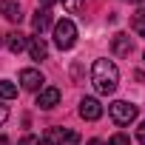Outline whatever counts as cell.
I'll list each match as a JSON object with an SVG mask.
<instances>
[{
	"label": "cell",
	"instance_id": "obj_1",
	"mask_svg": "<svg viewBox=\"0 0 145 145\" xmlns=\"http://www.w3.org/2000/svg\"><path fill=\"white\" fill-rule=\"evenodd\" d=\"M91 83L97 88V94H114L117 86H120V68L111 63V60H94V68H91Z\"/></svg>",
	"mask_w": 145,
	"mask_h": 145
},
{
	"label": "cell",
	"instance_id": "obj_2",
	"mask_svg": "<svg viewBox=\"0 0 145 145\" xmlns=\"http://www.w3.org/2000/svg\"><path fill=\"white\" fill-rule=\"evenodd\" d=\"M77 43V26L71 23L68 17H63L60 23H54V46L60 51H68V48H74Z\"/></svg>",
	"mask_w": 145,
	"mask_h": 145
},
{
	"label": "cell",
	"instance_id": "obj_3",
	"mask_svg": "<svg viewBox=\"0 0 145 145\" xmlns=\"http://www.w3.org/2000/svg\"><path fill=\"white\" fill-rule=\"evenodd\" d=\"M108 114H111V120H114L117 125H131V122L137 120V105L128 103V100H114V103L108 105Z\"/></svg>",
	"mask_w": 145,
	"mask_h": 145
},
{
	"label": "cell",
	"instance_id": "obj_4",
	"mask_svg": "<svg viewBox=\"0 0 145 145\" xmlns=\"http://www.w3.org/2000/svg\"><path fill=\"white\" fill-rule=\"evenodd\" d=\"M43 142L46 145H74V142H80V134L77 131H68V128H48L46 131V137H43Z\"/></svg>",
	"mask_w": 145,
	"mask_h": 145
},
{
	"label": "cell",
	"instance_id": "obj_5",
	"mask_svg": "<svg viewBox=\"0 0 145 145\" xmlns=\"http://www.w3.org/2000/svg\"><path fill=\"white\" fill-rule=\"evenodd\" d=\"M80 117L88 120V122L100 120V117H103V105H100V100H97V97H83V100H80Z\"/></svg>",
	"mask_w": 145,
	"mask_h": 145
},
{
	"label": "cell",
	"instance_id": "obj_6",
	"mask_svg": "<svg viewBox=\"0 0 145 145\" xmlns=\"http://www.w3.org/2000/svg\"><path fill=\"white\" fill-rule=\"evenodd\" d=\"M43 83H46V77L40 74L37 68H23V71H20V86H23L26 91H40Z\"/></svg>",
	"mask_w": 145,
	"mask_h": 145
},
{
	"label": "cell",
	"instance_id": "obj_7",
	"mask_svg": "<svg viewBox=\"0 0 145 145\" xmlns=\"http://www.w3.org/2000/svg\"><path fill=\"white\" fill-rule=\"evenodd\" d=\"M57 103H60V88H54V86H48V88H40V94H37V105H40L43 111L54 108Z\"/></svg>",
	"mask_w": 145,
	"mask_h": 145
},
{
	"label": "cell",
	"instance_id": "obj_8",
	"mask_svg": "<svg viewBox=\"0 0 145 145\" xmlns=\"http://www.w3.org/2000/svg\"><path fill=\"white\" fill-rule=\"evenodd\" d=\"M111 48H114V54H117V57H128V54L134 51V40H131L128 34H114Z\"/></svg>",
	"mask_w": 145,
	"mask_h": 145
},
{
	"label": "cell",
	"instance_id": "obj_9",
	"mask_svg": "<svg viewBox=\"0 0 145 145\" xmlns=\"http://www.w3.org/2000/svg\"><path fill=\"white\" fill-rule=\"evenodd\" d=\"M0 14H3L9 23H20L23 20V12H20L17 0H3V3H0Z\"/></svg>",
	"mask_w": 145,
	"mask_h": 145
},
{
	"label": "cell",
	"instance_id": "obj_10",
	"mask_svg": "<svg viewBox=\"0 0 145 145\" xmlns=\"http://www.w3.org/2000/svg\"><path fill=\"white\" fill-rule=\"evenodd\" d=\"M48 26H51V12H48V9H37L34 17H31V29H34V34H43Z\"/></svg>",
	"mask_w": 145,
	"mask_h": 145
},
{
	"label": "cell",
	"instance_id": "obj_11",
	"mask_svg": "<svg viewBox=\"0 0 145 145\" xmlns=\"http://www.w3.org/2000/svg\"><path fill=\"white\" fill-rule=\"evenodd\" d=\"M29 54H31V60H46L48 57V46H46V40L43 37H29Z\"/></svg>",
	"mask_w": 145,
	"mask_h": 145
},
{
	"label": "cell",
	"instance_id": "obj_12",
	"mask_svg": "<svg viewBox=\"0 0 145 145\" xmlns=\"http://www.w3.org/2000/svg\"><path fill=\"white\" fill-rule=\"evenodd\" d=\"M6 46H9V51H12V54H20V51H26L29 37H26V34H20V31H12V34L6 37Z\"/></svg>",
	"mask_w": 145,
	"mask_h": 145
},
{
	"label": "cell",
	"instance_id": "obj_13",
	"mask_svg": "<svg viewBox=\"0 0 145 145\" xmlns=\"http://www.w3.org/2000/svg\"><path fill=\"white\" fill-rule=\"evenodd\" d=\"M131 29H134L139 37H145V9H137V12L131 14Z\"/></svg>",
	"mask_w": 145,
	"mask_h": 145
},
{
	"label": "cell",
	"instance_id": "obj_14",
	"mask_svg": "<svg viewBox=\"0 0 145 145\" xmlns=\"http://www.w3.org/2000/svg\"><path fill=\"white\" fill-rule=\"evenodd\" d=\"M17 97V86L12 80H0V100H14Z\"/></svg>",
	"mask_w": 145,
	"mask_h": 145
},
{
	"label": "cell",
	"instance_id": "obj_15",
	"mask_svg": "<svg viewBox=\"0 0 145 145\" xmlns=\"http://www.w3.org/2000/svg\"><path fill=\"white\" fill-rule=\"evenodd\" d=\"M83 3H86V0H63V9L74 14V12H80V9H83Z\"/></svg>",
	"mask_w": 145,
	"mask_h": 145
},
{
	"label": "cell",
	"instance_id": "obj_16",
	"mask_svg": "<svg viewBox=\"0 0 145 145\" xmlns=\"http://www.w3.org/2000/svg\"><path fill=\"white\" fill-rule=\"evenodd\" d=\"M17 145H46V142H43V139H40L37 134H26V137H23V139H20Z\"/></svg>",
	"mask_w": 145,
	"mask_h": 145
},
{
	"label": "cell",
	"instance_id": "obj_17",
	"mask_svg": "<svg viewBox=\"0 0 145 145\" xmlns=\"http://www.w3.org/2000/svg\"><path fill=\"white\" fill-rule=\"evenodd\" d=\"M108 145H131V139H128L125 134H114V137L108 139Z\"/></svg>",
	"mask_w": 145,
	"mask_h": 145
},
{
	"label": "cell",
	"instance_id": "obj_18",
	"mask_svg": "<svg viewBox=\"0 0 145 145\" xmlns=\"http://www.w3.org/2000/svg\"><path fill=\"white\" fill-rule=\"evenodd\" d=\"M137 142L139 145H145V120L139 122V128H137Z\"/></svg>",
	"mask_w": 145,
	"mask_h": 145
},
{
	"label": "cell",
	"instance_id": "obj_19",
	"mask_svg": "<svg viewBox=\"0 0 145 145\" xmlns=\"http://www.w3.org/2000/svg\"><path fill=\"white\" fill-rule=\"evenodd\" d=\"M9 120V105H3V103H0V125H3Z\"/></svg>",
	"mask_w": 145,
	"mask_h": 145
},
{
	"label": "cell",
	"instance_id": "obj_20",
	"mask_svg": "<svg viewBox=\"0 0 145 145\" xmlns=\"http://www.w3.org/2000/svg\"><path fill=\"white\" fill-rule=\"evenodd\" d=\"M40 3H43V9H48L51 3H57V0H40Z\"/></svg>",
	"mask_w": 145,
	"mask_h": 145
},
{
	"label": "cell",
	"instance_id": "obj_21",
	"mask_svg": "<svg viewBox=\"0 0 145 145\" xmlns=\"http://www.w3.org/2000/svg\"><path fill=\"white\" fill-rule=\"evenodd\" d=\"M88 145H105V142H103V139H91Z\"/></svg>",
	"mask_w": 145,
	"mask_h": 145
},
{
	"label": "cell",
	"instance_id": "obj_22",
	"mask_svg": "<svg viewBox=\"0 0 145 145\" xmlns=\"http://www.w3.org/2000/svg\"><path fill=\"white\" fill-rule=\"evenodd\" d=\"M0 46H3V34H0Z\"/></svg>",
	"mask_w": 145,
	"mask_h": 145
},
{
	"label": "cell",
	"instance_id": "obj_23",
	"mask_svg": "<svg viewBox=\"0 0 145 145\" xmlns=\"http://www.w3.org/2000/svg\"><path fill=\"white\" fill-rule=\"evenodd\" d=\"M134 3H145V0H134Z\"/></svg>",
	"mask_w": 145,
	"mask_h": 145
},
{
	"label": "cell",
	"instance_id": "obj_24",
	"mask_svg": "<svg viewBox=\"0 0 145 145\" xmlns=\"http://www.w3.org/2000/svg\"><path fill=\"white\" fill-rule=\"evenodd\" d=\"M142 57H145V54H142Z\"/></svg>",
	"mask_w": 145,
	"mask_h": 145
}]
</instances>
